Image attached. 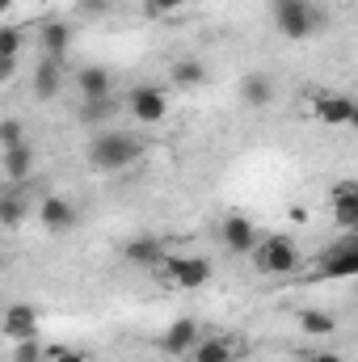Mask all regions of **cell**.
Returning <instances> with one entry per match:
<instances>
[{
  "instance_id": "cell-4",
  "label": "cell",
  "mask_w": 358,
  "mask_h": 362,
  "mask_svg": "<svg viewBox=\"0 0 358 362\" xmlns=\"http://www.w3.org/2000/svg\"><path fill=\"white\" fill-rule=\"evenodd\" d=\"M211 274H215V266H211L207 257H178V253H169L165 266H161V278H165L169 286H181V291H198V286H207Z\"/></svg>"
},
{
  "instance_id": "cell-1",
  "label": "cell",
  "mask_w": 358,
  "mask_h": 362,
  "mask_svg": "<svg viewBox=\"0 0 358 362\" xmlns=\"http://www.w3.org/2000/svg\"><path fill=\"white\" fill-rule=\"evenodd\" d=\"M144 156V139L127 131H97L89 139V165L97 173H122Z\"/></svg>"
},
{
  "instance_id": "cell-24",
  "label": "cell",
  "mask_w": 358,
  "mask_h": 362,
  "mask_svg": "<svg viewBox=\"0 0 358 362\" xmlns=\"http://www.w3.org/2000/svg\"><path fill=\"white\" fill-rule=\"evenodd\" d=\"M21 42H25V34H21V25H13V21H4V25H0V59H17V51H21Z\"/></svg>"
},
{
  "instance_id": "cell-9",
  "label": "cell",
  "mask_w": 358,
  "mask_h": 362,
  "mask_svg": "<svg viewBox=\"0 0 358 362\" xmlns=\"http://www.w3.org/2000/svg\"><path fill=\"white\" fill-rule=\"evenodd\" d=\"M0 165H4V181L8 185H25V177L34 173V144L21 139L13 148H0Z\"/></svg>"
},
{
  "instance_id": "cell-10",
  "label": "cell",
  "mask_w": 358,
  "mask_h": 362,
  "mask_svg": "<svg viewBox=\"0 0 358 362\" xmlns=\"http://www.w3.org/2000/svg\"><path fill=\"white\" fill-rule=\"evenodd\" d=\"M329 202H333V223L346 232H358V181H337Z\"/></svg>"
},
{
  "instance_id": "cell-13",
  "label": "cell",
  "mask_w": 358,
  "mask_h": 362,
  "mask_svg": "<svg viewBox=\"0 0 358 362\" xmlns=\"http://www.w3.org/2000/svg\"><path fill=\"white\" fill-rule=\"evenodd\" d=\"M312 114H316V122H325V127H350V118H354V101L342 97V93H325V97L312 101Z\"/></svg>"
},
{
  "instance_id": "cell-7",
  "label": "cell",
  "mask_w": 358,
  "mask_h": 362,
  "mask_svg": "<svg viewBox=\"0 0 358 362\" xmlns=\"http://www.w3.org/2000/svg\"><path fill=\"white\" fill-rule=\"evenodd\" d=\"M127 105H131L135 122H144V127H156V122H165V118H169V97H165L161 89H152V85L131 89Z\"/></svg>"
},
{
  "instance_id": "cell-25",
  "label": "cell",
  "mask_w": 358,
  "mask_h": 362,
  "mask_svg": "<svg viewBox=\"0 0 358 362\" xmlns=\"http://www.w3.org/2000/svg\"><path fill=\"white\" fill-rule=\"evenodd\" d=\"M13 362H42V341H38V337L13 341Z\"/></svg>"
},
{
  "instance_id": "cell-5",
  "label": "cell",
  "mask_w": 358,
  "mask_h": 362,
  "mask_svg": "<svg viewBox=\"0 0 358 362\" xmlns=\"http://www.w3.org/2000/svg\"><path fill=\"white\" fill-rule=\"evenodd\" d=\"M219 240H224V249H232V253H245V257H253V249L262 245V236H258V228H253V219L249 215H224V223H219Z\"/></svg>"
},
{
  "instance_id": "cell-17",
  "label": "cell",
  "mask_w": 358,
  "mask_h": 362,
  "mask_svg": "<svg viewBox=\"0 0 358 362\" xmlns=\"http://www.w3.org/2000/svg\"><path fill=\"white\" fill-rule=\"evenodd\" d=\"M38 47L51 59H68V51H72V25L68 21H42L38 25Z\"/></svg>"
},
{
  "instance_id": "cell-8",
  "label": "cell",
  "mask_w": 358,
  "mask_h": 362,
  "mask_svg": "<svg viewBox=\"0 0 358 362\" xmlns=\"http://www.w3.org/2000/svg\"><path fill=\"white\" fill-rule=\"evenodd\" d=\"M34 215H38V223H42L47 232H55V236L72 232V228H76V219H81V215H76V206H72L68 198H59V194H47V198L38 202V211H34Z\"/></svg>"
},
{
  "instance_id": "cell-14",
  "label": "cell",
  "mask_w": 358,
  "mask_h": 362,
  "mask_svg": "<svg viewBox=\"0 0 358 362\" xmlns=\"http://www.w3.org/2000/svg\"><path fill=\"white\" fill-rule=\"evenodd\" d=\"M64 59H51V55H38V64H34V97L38 101H51L55 93L64 89Z\"/></svg>"
},
{
  "instance_id": "cell-19",
  "label": "cell",
  "mask_w": 358,
  "mask_h": 362,
  "mask_svg": "<svg viewBox=\"0 0 358 362\" xmlns=\"http://www.w3.org/2000/svg\"><path fill=\"white\" fill-rule=\"evenodd\" d=\"M241 101H245V105H253V110L270 105V101H274V81L262 76V72H249V76L241 81Z\"/></svg>"
},
{
  "instance_id": "cell-11",
  "label": "cell",
  "mask_w": 358,
  "mask_h": 362,
  "mask_svg": "<svg viewBox=\"0 0 358 362\" xmlns=\"http://www.w3.org/2000/svg\"><path fill=\"white\" fill-rule=\"evenodd\" d=\"M4 337L8 341L38 337V312H34V303H8L4 308Z\"/></svg>"
},
{
  "instance_id": "cell-6",
  "label": "cell",
  "mask_w": 358,
  "mask_h": 362,
  "mask_svg": "<svg viewBox=\"0 0 358 362\" xmlns=\"http://www.w3.org/2000/svg\"><path fill=\"white\" fill-rule=\"evenodd\" d=\"M321 274L325 278H358V232H350L346 240H337V245L325 249Z\"/></svg>"
},
{
  "instance_id": "cell-15",
  "label": "cell",
  "mask_w": 358,
  "mask_h": 362,
  "mask_svg": "<svg viewBox=\"0 0 358 362\" xmlns=\"http://www.w3.org/2000/svg\"><path fill=\"white\" fill-rule=\"evenodd\" d=\"M122 257H127L131 266H148V270H161V266H165V257H169V249H165L156 236H135V240H127Z\"/></svg>"
},
{
  "instance_id": "cell-32",
  "label": "cell",
  "mask_w": 358,
  "mask_h": 362,
  "mask_svg": "<svg viewBox=\"0 0 358 362\" xmlns=\"http://www.w3.org/2000/svg\"><path fill=\"white\" fill-rule=\"evenodd\" d=\"M350 127H354V131H358V101H354V118H350Z\"/></svg>"
},
{
  "instance_id": "cell-30",
  "label": "cell",
  "mask_w": 358,
  "mask_h": 362,
  "mask_svg": "<svg viewBox=\"0 0 358 362\" xmlns=\"http://www.w3.org/2000/svg\"><path fill=\"white\" fill-rule=\"evenodd\" d=\"M308 362H346V358H342V354H333V350H316Z\"/></svg>"
},
{
  "instance_id": "cell-22",
  "label": "cell",
  "mask_w": 358,
  "mask_h": 362,
  "mask_svg": "<svg viewBox=\"0 0 358 362\" xmlns=\"http://www.w3.org/2000/svg\"><path fill=\"white\" fill-rule=\"evenodd\" d=\"M114 114H118L114 97H89V101H81V122L85 127H105Z\"/></svg>"
},
{
  "instance_id": "cell-16",
  "label": "cell",
  "mask_w": 358,
  "mask_h": 362,
  "mask_svg": "<svg viewBox=\"0 0 358 362\" xmlns=\"http://www.w3.org/2000/svg\"><path fill=\"white\" fill-rule=\"evenodd\" d=\"M72 85L81 89L85 101H89V97H114L110 68H101V64H85V68H76V72H72Z\"/></svg>"
},
{
  "instance_id": "cell-23",
  "label": "cell",
  "mask_w": 358,
  "mask_h": 362,
  "mask_svg": "<svg viewBox=\"0 0 358 362\" xmlns=\"http://www.w3.org/2000/svg\"><path fill=\"white\" fill-rule=\"evenodd\" d=\"M299 329L308 337H333L337 333V320L329 312H321V308H308V312H299Z\"/></svg>"
},
{
  "instance_id": "cell-3",
  "label": "cell",
  "mask_w": 358,
  "mask_h": 362,
  "mask_svg": "<svg viewBox=\"0 0 358 362\" xmlns=\"http://www.w3.org/2000/svg\"><path fill=\"white\" fill-rule=\"evenodd\" d=\"M295 266H299V245L287 232H270V236H262V245L253 249V270L266 274V278L295 274Z\"/></svg>"
},
{
  "instance_id": "cell-12",
  "label": "cell",
  "mask_w": 358,
  "mask_h": 362,
  "mask_svg": "<svg viewBox=\"0 0 358 362\" xmlns=\"http://www.w3.org/2000/svg\"><path fill=\"white\" fill-rule=\"evenodd\" d=\"M198 341H202V333H198V320H190V316H178V320L165 329V337H161V346H165L169 354H178V358L194 354Z\"/></svg>"
},
{
  "instance_id": "cell-2",
  "label": "cell",
  "mask_w": 358,
  "mask_h": 362,
  "mask_svg": "<svg viewBox=\"0 0 358 362\" xmlns=\"http://www.w3.org/2000/svg\"><path fill=\"white\" fill-rule=\"evenodd\" d=\"M270 17H274V30L291 42H308L325 25V13L316 0H270Z\"/></svg>"
},
{
  "instance_id": "cell-27",
  "label": "cell",
  "mask_w": 358,
  "mask_h": 362,
  "mask_svg": "<svg viewBox=\"0 0 358 362\" xmlns=\"http://www.w3.org/2000/svg\"><path fill=\"white\" fill-rule=\"evenodd\" d=\"M185 4H190V0H148L144 8H148V17H165V13H178Z\"/></svg>"
},
{
  "instance_id": "cell-29",
  "label": "cell",
  "mask_w": 358,
  "mask_h": 362,
  "mask_svg": "<svg viewBox=\"0 0 358 362\" xmlns=\"http://www.w3.org/2000/svg\"><path fill=\"white\" fill-rule=\"evenodd\" d=\"M51 358H55V362H85V354H81V350H64V346H55V350H51Z\"/></svg>"
},
{
  "instance_id": "cell-28",
  "label": "cell",
  "mask_w": 358,
  "mask_h": 362,
  "mask_svg": "<svg viewBox=\"0 0 358 362\" xmlns=\"http://www.w3.org/2000/svg\"><path fill=\"white\" fill-rule=\"evenodd\" d=\"M76 13H85V17H101V13H110V0H81Z\"/></svg>"
},
{
  "instance_id": "cell-26",
  "label": "cell",
  "mask_w": 358,
  "mask_h": 362,
  "mask_svg": "<svg viewBox=\"0 0 358 362\" xmlns=\"http://www.w3.org/2000/svg\"><path fill=\"white\" fill-rule=\"evenodd\" d=\"M25 135H21V122L17 118H4L0 122V148H13V144H21Z\"/></svg>"
},
{
  "instance_id": "cell-20",
  "label": "cell",
  "mask_w": 358,
  "mask_h": 362,
  "mask_svg": "<svg viewBox=\"0 0 358 362\" xmlns=\"http://www.w3.org/2000/svg\"><path fill=\"white\" fill-rule=\"evenodd\" d=\"M169 81L178 89H202L207 85V68H202V59H178L169 68Z\"/></svg>"
},
{
  "instance_id": "cell-21",
  "label": "cell",
  "mask_w": 358,
  "mask_h": 362,
  "mask_svg": "<svg viewBox=\"0 0 358 362\" xmlns=\"http://www.w3.org/2000/svg\"><path fill=\"white\" fill-rule=\"evenodd\" d=\"M25 215H30V202L21 198V185H8L0 194V219H4V228H17Z\"/></svg>"
},
{
  "instance_id": "cell-18",
  "label": "cell",
  "mask_w": 358,
  "mask_h": 362,
  "mask_svg": "<svg viewBox=\"0 0 358 362\" xmlns=\"http://www.w3.org/2000/svg\"><path fill=\"white\" fill-rule=\"evenodd\" d=\"M241 354H245V346L236 337H202L190 358L194 362H236Z\"/></svg>"
},
{
  "instance_id": "cell-31",
  "label": "cell",
  "mask_w": 358,
  "mask_h": 362,
  "mask_svg": "<svg viewBox=\"0 0 358 362\" xmlns=\"http://www.w3.org/2000/svg\"><path fill=\"white\" fill-rule=\"evenodd\" d=\"M13 8V0H0V13H8Z\"/></svg>"
}]
</instances>
